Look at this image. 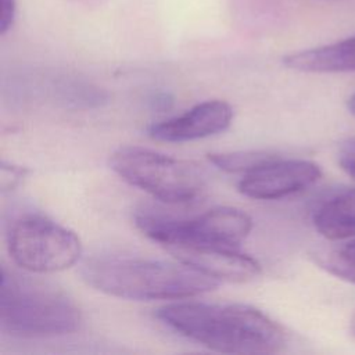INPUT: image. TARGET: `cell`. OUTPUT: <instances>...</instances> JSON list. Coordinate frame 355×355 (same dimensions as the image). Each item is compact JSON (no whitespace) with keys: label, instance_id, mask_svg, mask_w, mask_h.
Returning <instances> with one entry per match:
<instances>
[{"label":"cell","instance_id":"6da1fadb","mask_svg":"<svg viewBox=\"0 0 355 355\" xmlns=\"http://www.w3.org/2000/svg\"><path fill=\"white\" fill-rule=\"evenodd\" d=\"M155 315L178 334L216 352L275 354L286 345L283 327L245 304L178 301Z\"/></svg>","mask_w":355,"mask_h":355},{"label":"cell","instance_id":"7a4b0ae2","mask_svg":"<svg viewBox=\"0 0 355 355\" xmlns=\"http://www.w3.org/2000/svg\"><path fill=\"white\" fill-rule=\"evenodd\" d=\"M82 279L90 287L136 301L187 300L209 293L219 282L182 261L100 255L86 259Z\"/></svg>","mask_w":355,"mask_h":355},{"label":"cell","instance_id":"3957f363","mask_svg":"<svg viewBox=\"0 0 355 355\" xmlns=\"http://www.w3.org/2000/svg\"><path fill=\"white\" fill-rule=\"evenodd\" d=\"M82 315L64 291L1 269L0 329L22 338H46L76 331Z\"/></svg>","mask_w":355,"mask_h":355},{"label":"cell","instance_id":"277c9868","mask_svg":"<svg viewBox=\"0 0 355 355\" xmlns=\"http://www.w3.org/2000/svg\"><path fill=\"white\" fill-rule=\"evenodd\" d=\"M110 166L129 184L169 204L193 201L205 187L197 164L144 147H119L111 154Z\"/></svg>","mask_w":355,"mask_h":355},{"label":"cell","instance_id":"5b68a950","mask_svg":"<svg viewBox=\"0 0 355 355\" xmlns=\"http://www.w3.org/2000/svg\"><path fill=\"white\" fill-rule=\"evenodd\" d=\"M136 226L166 250L173 247H239L250 234L252 219L233 207H216L193 218L140 212Z\"/></svg>","mask_w":355,"mask_h":355},{"label":"cell","instance_id":"8992f818","mask_svg":"<svg viewBox=\"0 0 355 355\" xmlns=\"http://www.w3.org/2000/svg\"><path fill=\"white\" fill-rule=\"evenodd\" d=\"M11 259L28 272L53 273L75 265L82 243L71 229L39 215L15 220L8 232Z\"/></svg>","mask_w":355,"mask_h":355},{"label":"cell","instance_id":"52a82bcc","mask_svg":"<svg viewBox=\"0 0 355 355\" xmlns=\"http://www.w3.org/2000/svg\"><path fill=\"white\" fill-rule=\"evenodd\" d=\"M320 178L322 171L318 164L276 155L255 171L245 173L237 189L245 197L255 200H279L311 187Z\"/></svg>","mask_w":355,"mask_h":355},{"label":"cell","instance_id":"ba28073f","mask_svg":"<svg viewBox=\"0 0 355 355\" xmlns=\"http://www.w3.org/2000/svg\"><path fill=\"white\" fill-rule=\"evenodd\" d=\"M232 119L233 108L229 103L223 100H207L178 116L150 125L147 135L158 141H191L226 130Z\"/></svg>","mask_w":355,"mask_h":355},{"label":"cell","instance_id":"9c48e42d","mask_svg":"<svg viewBox=\"0 0 355 355\" xmlns=\"http://www.w3.org/2000/svg\"><path fill=\"white\" fill-rule=\"evenodd\" d=\"M168 251L176 259L218 282L243 283L261 273L259 262L237 247H173Z\"/></svg>","mask_w":355,"mask_h":355},{"label":"cell","instance_id":"30bf717a","mask_svg":"<svg viewBox=\"0 0 355 355\" xmlns=\"http://www.w3.org/2000/svg\"><path fill=\"white\" fill-rule=\"evenodd\" d=\"M315 229L329 240L355 237V187L323 201L312 216Z\"/></svg>","mask_w":355,"mask_h":355},{"label":"cell","instance_id":"8fae6325","mask_svg":"<svg viewBox=\"0 0 355 355\" xmlns=\"http://www.w3.org/2000/svg\"><path fill=\"white\" fill-rule=\"evenodd\" d=\"M276 154L261 150L247 151H232V153H212L208 154V159L219 169L229 173H250L257 168L262 166L269 159L275 158Z\"/></svg>","mask_w":355,"mask_h":355},{"label":"cell","instance_id":"7c38bea8","mask_svg":"<svg viewBox=\"0 0 355 355\" xmlns=\"http://www.w3.org/2000/svg\"><path fill=\"white\" fill-rule=\"evenodd\" d=\"M315 261L318 262V265L320 268H323L329 273L355 284V266L340 262V261L334 259L333 257H330L327 252L326 254H316Z\"/></svg>","mask_w":355,"mask_h":355},{"label":"cell","instance_id":"4fadbf2b","mask_svg":"<svg viewBox=\"0 0 355 355\" xmlns=\"http://www.w3.org/2000/svg\"><path fill=\"white\" fill-rule=\"evenodd\" d=\"M340 168L352 179H355V137L348 139L340 146L337 154Z\"/></svg>","mask_w":355,"mask_h":355},{"label":"cell","instance_id":"5bb4252c","mask_svg":"<svg viewBox=\"0 0 355 355\" xmlns=\"http://www.w3.org/2000/svg\"><path fill=\"white\" fill-rule=\"evenodd\" d=\"M28 171L24 166L12 165V164H1V189L3 190H12L17 187L22 179L26 176Z\"/></svg>","mask_w":355,"mask_h":355},{"label":"cell","instance_id":"9a60e30c","mask_svg":"<svg viewBox=\"0 0 355 355\" xmlns=\"http://www.w3.org/2000/svg\"><path fill=\"white\" fill-rule=\"evenodd\" d=\"M1 4V17H0V32L6 33L7 29L12 25L15 14V1L14 0H0Z\"/></svg>","mask_w":355,"mask_h":355},{"label":"cell","instance_id":"2e32d148","mask_svg":"<svg viewBox=\"0 0 355 355\" xmlns=\"http://www.w3.org/2000/svg\"><path fill=\"white\" fill-rule=\"evenodd\" d=\"M330 257H333L334 259L344 262L347 265L355 266V240L345 244L344 247H341L340 250L334 251V252H327Z\"/></svg>","mask_w":355,"mask_h":355},{"label":"cell","instance_id":"e0dca14e","mask_svg":"<svg viewBox=\"0 0 355 355\" xmlns=\"http://www.w3.org/2000/svg\"><path fill=\"white\" fill-rule=\"evenodd\" d=\"M347 107H348V111H349L352 115H355V93L348 98Z\"/></svg>","mask_w":355,"mask_h":355},{"label":"cell","instance_id":"ac0fdd59","mask_svg":"<svg viewBox=\"0 0 355 355\" xmlns=\"http://www.w3.org/2000/svg\"><path fill=\"white\" fill-rule=\"evenodd\" d=\"M349 331H351V336L354 337L355 340V309L352 312V316H351V322H349Z\"/></svg>","mask_w":355,"mask_h":355}]
</instances>
